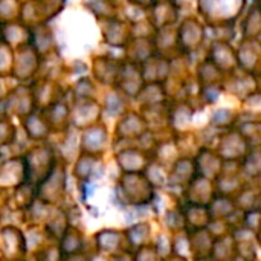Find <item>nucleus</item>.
I'll list each match as a JSON object with an SVG mask.
<instances>
[{"mask_svg": "<svg viewBox=\"0 0 261 261\" xmlns=\"http://www.w3.org/2000/svg\"><path fill=\"white\" fill-rule=\"evenodd\" d=\"M84 6L98 18V20H106L116 17V8L109 2V0H87Z\"/></svg>", "mask_w": 261, "mask_h": 261, "instance_id": "19", "label": "nucleus"}, {"mask_svg": "<svg viewBox=\"0 0 261 261\" xmlns=\"http://www.w3.org/2000/svg\"><path fill=\"white\" fill-rule=\"evenodd\" d=\"M44 115V119L50 128L52 136L64 135L67 130L72 128L70 125V101L69 98H64L61 101L54 102L52 106L41 110Z\"/></svg>", "mask_w": 261, "mask_h": 261, "instance_id": "10", "label": "nucleus"}, {"mask_svg": "<svg viewBox=\"0 0 261 261\" xmlns=\"http://www.w3.org/2000/svg\"><path fill=\"white\" fill-rule=\"evenodd\" d=\"M5 109H6L8 116L17 122L23 119L24 116H28L29 113H32L34 110H37L31 84L15 83L8 98L5 99Z\"/></svg>", "mask_w": 261, "mask_h": 261, "instance_id": "6", "label": "nucleus"}, {"mask_svg": "<svg viewBox=\"0 0 261 261\" xmlns=\"http://www.w3.org/2000/svg\"><path fill=\"white\" fill-rule=\"evenodd\" d=\"M14 66V49L0 41V75L11 76Z\"/></svg>", "mask_w": 261, "mask_h": 261, "instance_id": "22", "label": "nucleus"}, {"mask_svg": "<svg viewBox=\"0 0 261 261\" xmlns=\"http://www.w3.org/2000/svg\"><path fill=\"white\" fill-rule=\"evenodd\" d=\"M14 84H15V81L11 76L0 75V102H5V99L8 98V95L12 90Z\"/></svg>", "mask_w": 261, "mask_h": 261, "instance_id": "23", "label": "nucleus"}, {"mask_svg": "<svg viewBox=\"0 0 261 261\" xmlns=\"http://www.w3.org/2000/svg\"><path fill=\"white\" fill-rule=\"evenodd\" d=\"M102 40L112 47H125L132 38V26L118 17L99 20Z\"/></svg>", "mask_w": 261, "mask_h": 261, "instance_id": "13", "label": "nucleus"}, {"mask_svg": "<svg viewBox=\"0 0 261 261\" xmlns=\"http://www.w3.org/2000/svg\"><path fill=\"white\" fill-rule=\"evenodd\" d=\"M23 2L21 0H0V21L8 23L20 20Z\"/></svg>", "mask_w": 261, "mask_h": 261, "instance_id": "21", "label": "nucleus"}, {"mask_svg": "<svg viewBox=\"0 0 261 261\" xmlns=\"http://www.w3.org/2000/svg\"><path fill=\"white\" fill-rule=\"evenodd\" d=\"M26 182V165L23 154L0 161V190H14Z\"/></svg>", "mask_w": 261, "mask_h": 261, "instance_id": "12", "label": "nucleus"}, {"mask_svg": "<svg viewBox=\"0 0 261 261\" xmlns=\"http://www.w3.org/2000/svg\"><path fill=\"white\" fill-rule=\"evenodd\" d=\"M67 0H26L23 2L20 20L28 26L50 23L66 8Z\"/></svg>", "mask_w": 261, "mask_h": 261, "instance_id": "2", "label": "nucleus"}, {"mask_svg": "<svg viewBox=\"0 0 261 261\" xmlns=\"http://www.w3.org/2000/svg\"><path fill=\"white\" fill-rule=\"evenodd\" d=\"M124 61L109 55H95L90 61V76L102 87H115Z\"/></svg>", "mask_w": 261, "mask_h": 261, "instance_id": "9", "label": "nucleus"}, {"mask_svg": "<svg viewBox=\"0 0 261 261\" xmlns=\"http://www.w3.org/2000/svg\"><path fill=\"white\" fill-rule=\"evenodd\" d=\"M0 254L3 261H23L28 252V243L24 232L14 225H5L0 228Z\"/></svg>", "mask_w": 261, "mask_h": 261, "instance_id": "7", "label": "nucleus"}, {"mask_svg": "<svg viewBox=\"0 0 261 261\" xmlns=\"http://www.w3.org/2000/svg\"><path fill=\"white\" fill-rule=\"evenodd\" d=\"M2 41L11 46L14 50L31 44V26L24 24L21 20L3 23Z\"/></svg>", "mask_w": 261, "mask_h": 261, "instance_id": "16", "label": "nucleus"}, {"mask_svg": "<svg viewBox=\"0 0 261 261\" xmlns=\"http://www.w3.org/2000/svg\"><path fill=\"white\" fill-rule=\"evenodd\" d=\"M18 138V125L9 116L0 119V148L11 145Z\"/></svg>", "mask_w": 261, "mask_h": 261, "instance_id": "20", "label": "nucleus"}, {"mask_svg": "<svg viewBox=\"0 0 261 261\" xmlns=\"http://www.w3.org/2000/svg\"><path fill=\"white\" fill-rule=\"evenodd\" d=\"M67 162L58 158L52 171L37 185V200L46 205H58L66 193V177H67Z\"/></svg>", "mask_w": 261, "mask_h": 261, "instance_id": "3", "label": "nucleus"}, {"mask_svg": "<svg viewBox=\"0 0 261 261\" xmlns=\"http://www.w3.org/2000/svg\"><path fill=\"white\" fill-rule=\"evenodd\" d=\"M21 2H26V0H21Z\"/></svg>", "mask_w": 261, "mask_h": 261, "instance_id": "27", "label": "nucleus"}, {"mask_svg": "<svg viewBox=\"0 0 261 261\" xmlns=\"http://www.w3.org/2000/svg\"><path fill=\"white\" fill-rule=\"evenodd\" d=\"M98 83L90 75H83L75 78L70 86H67L69 101H87L98 99Z\"/></svg>", "mask_w": 261, "mask_h": 261, "instance_id": "17", "label": "nucleus"}, {"mask_svg": "<svg viewBox=\"0 0 261 261\" xmlns=\"http://www.w3.org/2000/svg\"><path fill=\"white\" fill-rule=\"evenodd\" d=\"M102 113V106L98 99L70 101V125L78 132L99 122Z\"/></svg>", "mask_w": 261, "mask_h": 261, "instance_id": "8", "label": "nucleus"}, {"mask_svg": "<svg viewBox=\"0 0 261 261\" xmlns=\"http://www.w3.org/2000/svg\"><path fill=\"white\" fill-rule=\"evenodd\" d=\"M107 128L101 121L86 127L80 135V153H89L95 156L101 154L107 144Z\"/></svg>", "mask_w": 261, "mask_h": 261, "instance_id": "14", "label": "nucleus"}, {"mask_svg": "<svg viewBox=\"0 0 261 261\" xmlns=\"http://www.w3.org/2000/svg\"><path fill=\"white\" fill-rule=\"evenodd\" d=\"M109 2H110L115 8H118V6H119V3H121L122 0H109Z\"/></svg>", "mask_w": 261, "mask_h": 261, "instance_id": "25", "label": "nucleus"}, {"mask_svg": "<svg viewBox=\"0 0 261 261\" xmlns=\"http://www.w3.org/2000/svg\"><path fill=\"white\" fill-rule=\"evenodd\" d=\"M18 127L21 128L23 135L31 144L38 142H47L52 136L50 128L44 119V115L41 110H34L28 116L18 121Z\"/></svg>", "mask_w": 261, "mask_h": 261, "instance_id": "11", "label": "nucleus"}, {"mask_svg": "<svg viewBox=\"0 0 261 261\" xmlns=\"http://www.w3.org/2000/svg\"><path fill=\"white\" fill-rule=\"evenodd\" d=\"M23 159L26 165V180L38 185L55 167L58 154L55 151V147L47 141L28 147V150L23 153Z\"/></svg>", "mask_w": 261, "mask_h": 261, "instance_id": "1", "label": "nucleus"}, {"mask_svg": "<svg viewBox=\"0 0 261 261\" xmlns=\"http://www.w3.org/2000/svg\"><path fill=\"white\" fill-rule=\"evenodd\" d=\"M66 67H67V64L64 63V60L60 54V49H58L50 54L41 55L38 76H46V78H54V80L63 81L66 76Z\"/></svg>", "mask_w": 261, "mask_h": 261, "instance_id": "18", "label": "nucleus"}, {"mask_svg": "<svg viewBox=\"0 0 261 261\" xmlns=\"http://www.w3.org/2000/svg\"><path fill=\"white\" fill-rule=\"evenodd\" d=\"M2 28H3V23L0 21V41H2Z\"/></svg>", "mask_w": 261, "mask_h": 261, "instance_id": "26", "label": "nucleus"}, {"mask_svg": "<svg viewBox=\"0 0 261 261\" xmlns=\"http://www.w3.org/2000/svg\"><path fill=\"white\" fill-rule=\"evenodd\" d=\"M8 113H6V109H5V102H0V119L2 118H6Z\"/></svg>", "mask_w": 261, "mask_h": 261, "instance_id": "24", "label": "nucleus"}, {"mask_svg": "<svg viewBox=\"0 0 261 261\" xmlns=\"http://www.w3.org/2000/svg\"><path fill=\"white\" fill-rule=\"evenodd\" d=\"M31 46L40 55H46L60 49L57 35L50 23H40L31 28Z\"/></svg>", "mask_w": 261, "mask_h": 261, "instance_id": "15", "label": "nucleus"}, {"mask_svg": "<svg viewBox=\"0 0 261 261\" xmlns=\"http://www.w3.org/2000/svg\"><path fill=\"white\" fill-rule=\"evenodd\" d=\"M41 55L31 46L14 50V66L11 78L15 83H32L38 76Z\"/></svg>", "mask_w": 261, "mask_h": 261, "instance_id": "4", "label": "nucleus"}, {"mask_svg": "<svg viewBox=\"0 0 261 261\" xmlns=\"http://www.w3.org/2000/svg\"><path fill=\"white\" fill-rule=\"evenodd\" d=\"M31 84L34 101L37 110H44L46 107L52 106L57 101H61L67 96V86L54 78H46V76H37Z\"/></svg>", "mask_w": 261, "mask_h": 261, "instance_id": "5", "label": "nucleus"}]
</instances>
